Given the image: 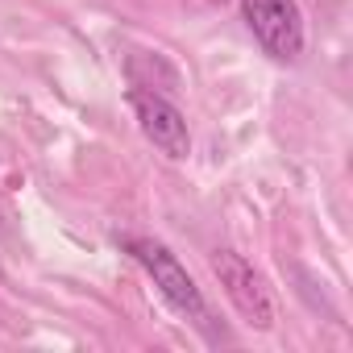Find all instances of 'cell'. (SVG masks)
I'll list each match as a JSON object with an SVG mask.
<instances>
[{"label": "cell", "instance_id": "obj_2", "mask_svg": "<svg viewBox=\"0 0 353 353\" xmlns=\"http://www.w3.org/2000/svg\"><path fill=\"white\" fill-rule=\"evenodd\" d=\"M241 17L254 42L274 63H299L307 46V26L299 13V0H241Z\"/></svg>", "mask_w": 353, "mask_h": 353}, {"label": "cell", "instance_id": "obj_4", "mask_svg": "<svg viewBox=\"0 0 353 353\" xmlns=\"http://www.w3.org/2000/svg\"><path fill=\"white\" fill-rule=\"evenodd\" d=\"M129 108L137 117V129L145 133V141L158 154H166L170 162H188V154H192V129H188L183 108L174 104L170 96L133 83L129 88Z\"/></svg>", "mask_w": 353, "mask_h": 353}, {"label": "cell", "instance_id": "obj_1", "mask_svg": "<svg viewBox=\"0 0 353 353\" xmlns=\"http://www.w3.org/2000/svg\"><path fill=\"white\" fill-rule=\"evenodd\" d=\"M125 245V254L154 279V287H158V295L179 312L183 320H192L200 332H208V336H216V328H212V307H208V299H204V291H200V283L188 274V266L174 258L162 241H154V237H125L121 241Z\"/></svg>", "mask_w": 353, "mask_h": 353}, {"label": "cell", "instance_id": "obj_3", "mask_svg": "<svg viewBox=\"0 0 353 353\" xmlns=\"http://www.w3.org/2000/svg\"><path fill=\"white\" fill-rule=\"evenodd\" d=\"M212 274L221 279L229 303L237 307V316H241L250 328H258V332H270V328H274V320H279L274 295H270L262 270H254V262H250L245 254H237V250H216V254H212Z\"/></svg>", "mask_w": 353, "mask_h": 353}]
</instances>
